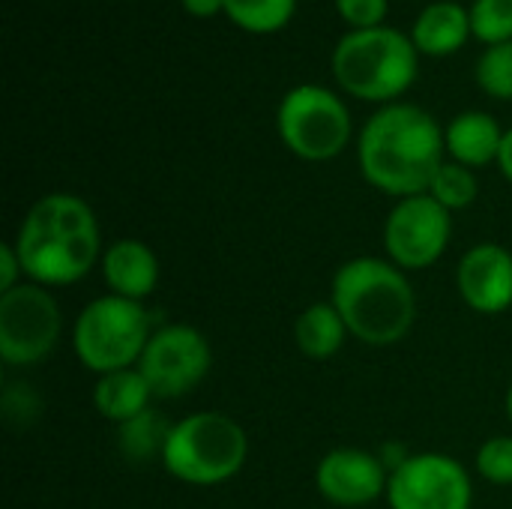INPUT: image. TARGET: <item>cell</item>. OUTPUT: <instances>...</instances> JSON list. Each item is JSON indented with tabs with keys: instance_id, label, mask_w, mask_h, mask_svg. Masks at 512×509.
Wrapping results in <instances>:
<instances>
[{
	"instance_id": "obj_1",
	"label": "cell",
	"mask_w": 512,
	"mask_h": 509,
	"mask_svg": "<svg viewBox=\"0 0 512 509\" xmlns=\"http://www.w3.org/2000/svg\"><path fill=\"white\" fill-rule=\"evenodd\" d=\"M360 174L384 195H426L438 168L447 162L444 126L414 102L381 105L357 138Z\"/></svg>"
},
{
	"instance_id": "obj_2",
	"label": "cell",
	"mask_w": 512,
	"mask_h": 509,
	"mask_svg": "<svg viewBox=\"0 0 512 509\" xmlns=\"http://www.w3.org/2000/svg\"><path fill=\"white\" fill-rule=\"evenodd\" d=\"M24 279L42 288L75 285L102 261V234L93 207L72 192H48L30 204L12 240Z\"/></svg>"
},
{
	"instance_id": "obj_3",
	"label": "cell",
	"mask_w": 512,
	"mask_h": 509,
	"mask_svg": "<svg viewBox=\"0 0 512 509\" xmlns=\"http://www.w3.org/2000/svg\"><path fill=\"white\" fill-rule=\"evenodd\" d=\"M330 303L348 333L369 348L399 345L417 321V294L408 273L378 255L345 261L333 273Z\"/></svg>"
},
{
	"instance_id": "obj_4",
	"label": "cell",
	"mask_w": 512,
	"mask_h": 509,
	"mask_svg": "<svg viewBox=\"0 0 512 509\" xmlns=\"http://www.w3.org/2000/svg\"><path fill=\"white\" fill-rule=\"evenodd\" d=\"M336 84L363 102H399V96L417 81L420 51L411 33L381 24L366 30H348L330 57Z\"/></svg>"
},
{
	"instance_id": "obj_5",
	"label": "cell",
	"mask_w": 512,
	"mask_h": 509,
	"mask_svg": "<svg viewBox=\"0 0 512 509\" xmlns=\"http://www.w3.org/2000/svg\"><path fill=\"white\" fill-rule=\"evenodd\" d=\"M249 459L246 429L222 411H195L177 420L162 450V468L195 489L234 480Z\"/></svg>"
},
{
	"instance_id": "obj_6",
	"label": "cell",
	"mask_w": 512,
	"mask_h": 509,
	"mask_svg": "<svg viewBox=\"0 0 512 509\" xmlns=\"http://www.w3.org/2000/svg\"><path fill=\"white\" fill-rule=\"evenodd\" d=\"M153 330L156 327L144 303L102 294L78 312L72 327V348L87 372L108 375L135 369Z\"/></svg>"
},
{
	"instance_id": "obj_7",
	"label": "cell",
	"mask_w": 512,
	"mask_h": 509,
	"mask_svg": "<svg viewBox=\"0 0 512 509\" xmlns=\"http://www.w3.org/2000/svg\"><path fill=\"white\" fill-rule=\"evenodd\" d=\"M279 141L303 162L336 159L354 135L345 99L324 84L291 87L276 108Z\"/></svg>"
},
{
	"instance_id": "obj_8",
	"label": "cell",
	"mask_w": 512,
	"mask_h": 509,
	"mask_svg": "<svg viewBox=\"0 0 512 509\" xmlns=\"http://www.w3.org/2000/svg\"><path fill=\"white\" fill-rule=\"evenodd\" d=\"M63 315L51 294L36 282L0 294V360L12 369L42 363L60 342Z\"/></svg>"
},
{
	"instance_id": "obj_9",
	"label": "cell",
	"mask_w": 512,
	"mask_h": 509,
	"mask_svg": "<svg viewBox=\"0 0 512 509\" xmlns=\"http://www.w3.org/2000/svg\"><path fill=\"white\" fill-rule=\"evenodd\" d=\"M213 348L192 324H162L153 330L138 369L156 399H183L210 375Z\"/></svg>"
},
{
	"instance_id": "obj_10",
	"label": "cell",
	"mask_w": 512,
	"mask_h": 509,
	"mask_svg": "<svg viewBox=\"0 0 512 509\" xmlns=\"http://www.w3.org/2000/svg\"><path fill=\"white\" fill-rule=\"evenodd\" d=\"M453 237V213L429 192L399 198L384 219V252L405 273L438 264Z\"/></svg>"
},
{
	"instance_id": "obj_11",
	"label": "cell",
	"mask_w": 512,
	"mask_h": 509,
	"mask_svg": "<svg viewBox=\"0 0 512 509\" xmlns=\"http://www.w3.org/2000/svg\"><path fill=\"white\" fill-rule=\"evenodd\" d=\"M384 498L390 509H471L474 483L447 453H411L390 471Z\"/></svg>"
},
{
	"instance_id": "obj_12",
	"label": "cell",
	"mask_w": 512,
	"mask_h": 509,
	"mask_svg": "<svg viewBox=\"0 0 512 509\" xmlns=\"http://www.w3.org/2000/svg\"><path fill=\"white\" fill-rule=\"evenodd\" d=\"M390 471L381 456L360 447H336L315 468L318 495L342 509H360L387 495Z\"/></svg>"
},
{
	"instance_id": "obj_13",
	"label": "cell",
	"mask_w": 512,
	"mask_h": 509,
	"mask_svg": "<svg viewBox=\"0 0 512 509\" xmlns=\"http://www.w3.org/2000/svg\"><path fill=\"white\" fill-rule=\"evenodd\" d=\"M456 291L477 315H504L512 306V252L501 243L471 246L456 267Z\"/></svg>"
},
{
	"instance_id": "obj_14",
	"label": "cell",
	"mask_w": 512,
	"mask_h": 509,
	"mask_svg": "<svg viewBox=\"0 0 512 509\" xmlns=\"http://www.w3.org/2000/svg\"><path fill=\"white\" fill-rule=\"evenodd\" d=\"M108 294L144 303L159 285V258L156 252L135 237H120L105 246L99 261Z\"/></svg>"
},
{
	"instance_id": "obj_15",
	"label": "cell",
	"mask_w": 512,
	"mask_h": 509,
	"mask_svg": "<svg viewBox=\"0 0 512 509\" xmlns=\"http://www.w3.org/2000/svg\"><path fill=\"white\" fill-rule=\"evenodd\" d=\"M504 132L501 123L489 114V111H462L456 114L447 126H444V147H447V159L468 165V168H486V165H498L501 156V144H504Z\"/></svg>"
},
{
	"instance_id": "obj_16",
	"label": "cell",
	"mask_w": 512,
	"mask_h": 509,
	"mask_svg": "<svg viewBox=\"0 0 512 509\" xmlns=\"http://www.w3.org/2000/svg\"><path fill=\"white\" fill-rule=\"evenodd\" d=\"M474 36L471 30V12L468 6L456 0H432L423 6L411 24V39L420 54L429 57H447L465 48V42Z\"/></svg>"
},
{
	"instance_id": "obj_17",
	"label": "cell",
	"mask_w": 512,
	"mask_h": 509,
	"mask_svg": "<svg viewBox=\"0 0 512 509\" xmlns=\"http://www.w3.org/2000/svg\"><path fill=\"white\" fill-rule=\"evenodd\" d=\"M153 390L147 384V378L141 375V369H120V372H108V375H99L96 387H93V405L96 411L123 426L135 417H141L144 411H150V402H153Z\"/></svg>"
},
{
	"instance_id": "obj_18",
	"label": "cell",
	"mask_w": 512,
	"mask_h": 509,
	"mask_svg": "<svg viewBox=\"0 0 512 509\" xmlns=\"http://www.w3.org/2000/svg\"><path fill=\"white\" fill-rule=\"evenodd\" d=\"M348 327L342 321V315L336 312V306L327 303H312L297 315L294 324V342L300 348L303 357L309 360H330L336 357L345 342H348Z\"/></svg>"
},
{
	"instance_id": "obj_19",
	"label": "cell",
	"mask_w": 512,
	"mask_h": 509,
	"mask_svg": "<svg viewBox=\"0 0 512 509\" xmlns=\"http://www.w3.org/2000/svg\"><path fill=\"white\" fill-rule=\"evenodd\" d=\"M174 423H168L159 411H144L141 417L117 426V444L123 450V456H129L132 462H150V459H162L168 432Z\"/></svg>"
},
{
	"instance_id": "obj_20",
	"label": "cell",
	"mask_w": 512,
	"mask_h": 509,
	"mask_svg": "<svg viewBox=\"0 0 512 509\" xmlns=\"http://www.w3.org/2000/svg\"><path fill=\"white\" fill-rule=\"evenodd\" d=\"M297 12V0H225V15L246 33H276Z\"/></svg>"
},
{
	"instance_id": "obj_21",
	"label": "cell",
	"mask_w": 512,
	"mask_h": 509,
	"mask_svg": "<svg viewBox=\"0 0 512 509\" xmlns=\"http://www.w3.org/2000/svg\"><path fill=\"white\" fill-rule=\"evenodd\" d=\"M429 195H432L441 207H447L450 213H453V210H465V207H471V204L480 198L477 171L468 168V165H459V162L447 159V162L438 168Z\"/></svg>"
},
{
	"instance_id": "obj_22",
	"label": "cell",
	"mask_w": 512,
	"mask_h": 509,
	"mask_svg": "<svg viewBox=\"0 0 512 509\" xmlns=\"http://www.w3.org/2000/svg\"><path fill=\"white\" fill-rule=\"evenodd\" d=\"M474 78L480 84V90L492 99H512V39L501 45H489L477 66H474Z\"/></svg>"
},
{
	"instance_id": "obj_23",
	"label": "cell",
	"mask_w": 512,
	"mask_h": 509,
	"mask_svg": "<svg viewBox=\"0 0 512 509\" xmlns=\"http://www.w3.org/2000/svg\"><path fill=\"white\" fill-rule=\"evenodd\" d=\"M474 39L486 48L512 39V0H474L468 6Z\"/></svg>"
},
{
	"instance_id": "obj_24",
	"label": "cell",
	"mask_w": 512,
	"mask_h": 509,
	"mask_svg": "<svg viewBox=\"0 0 512 509\" xmlns=\"http://www.w3.org/2000/svg\"><path fill=\"white\" fill-rule=\"evenodd\" d=\"M477 474L492 486H512V435H495L477 450Z\"/></svg>"
},
{
	"instance_id": "obj_25",
	"label": "cell",
	"mask_w": 512,
	"mask_h": 509,
	"mask_svg": "<svg viewBox=\"0 0 512 509\" xmlns=\"http://www.w3.org/2000/svg\"><path fill=\"white\" fill-rule=\"evenodd\" d=\"M336 9L351 30H366L387 24L384 18L390 12V0H336Z\"/></svg>"
},
{
	"instance_id": "obj_26",
	"label": "cell",
	"mask_w": 512,
	"mask_h": 509,
	"mask_svg": "<svg viewBox=\"0 0 512 509\" xmlns=\"http://www.w3.org/2000/svg\"><path fill=\"white\" fill-rule=\"evenodd\" d=\"M21 282H27V279H24L21 258H18V252H15V246H12V240H6V243L0 246V294L18 288Z\"/></svg>"
},
{
	"instance_id": "obj_27",
	"label": "cell",
	"mask_w": 512,
	"mask_h": 509,
	"mask_svg": "<svg viewBox=\"0 0 512 509\" xmlns=\"http://www.w3.org/2000/svg\"><path fill=\"white\" fill-rule=\"evenodd\" d=\"M180 6L192 18H213L219 12H225V0H180Z\"/></svg>"
},
{
	"instance_id": "obj_28",
	"label": "cell",
	"mask_w": 512,
	"mask_h": 509,
	"mask_svg": "<svg viewBox=\"0 0 512 509\" xmlns=\"http://www.w3.org/2000/svg\"><path fill=\"white\" fill-rule=\"evenodd\" d=\"M498 168H501V174H504V177L512 183V126L504 132V144H501Z\"/></svg>"
},
{
	"instance_id": "obj_29",
	"label": "cell",
	"mask_w": 512,
	"mask_h": 509,
	"mask_svg": "<svg viewBox=\"0 0 512 509\" xmlns=\"http://www.w3.org/2000/svg\"><path fill=\"white\" fill-rule=\"evenodd\" d=\"M504 408H507V420L512 423V384L507 387V399H504Z\"/></svg>"
}]
</instances>
